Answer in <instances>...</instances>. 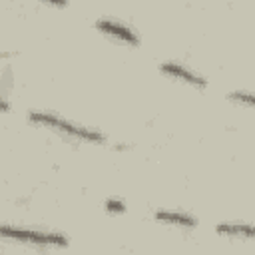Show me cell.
Listing matches in <instances>:
<instances>
[{"mask_svg": "<svg viewBox=\"0 0 255 255\" xmlns=\"http://www.w3.org/2000/svg\"><path fill=\"white\" fill-rule=\"evenodd\" d=\"M104 205H106V211H110V213H124L126 211V203L122 199H116V197L106 199Z\"/></svg>", "mask_w": 255, "mask_h": 255, "instance_id": "ba28073f", "label": "cell"}, {"mask_svg": "<svg viewBox=\"0 0 255 255\" xmlns=\"http://www.w3.org/2000/svg\"><path fill=\"white\" fill-rule=\"evenodd\" d=\"M0 237L30 243V245H42V247H66L68 237L58 231H44V229H30V227H16L10 223L0 225Z\"/></svg>", "mask_w": 255, "mask_h": 255, "instance_id": "7a4b0ae2", "label": "cell"}, {"mask_svg": "<svg viewBox=\"0 0 255 255\" xmlns=\"http://www.w3.org/2000/svg\"><path fill=\"white\" fill-rule=\"evenodd\" d=\"M231 102H237V104H245V106H253V94L249 90H235V92H229L227 96Z\"/></svg>", "mask_w": 255, "mask_h": 255, "instance_id": "52a82bcc", "label": "cell"}, {"mask_svg": "<svg viewBox=\"0 0 255 255\" xmlns=\"http://www.w3.org/2000/svg\"><path fill=\"white\" fill-rule=\"evenodd\" d=\"M6 56H8V54H4V52H0V58H6Z\"/></svg>", "mask_w": 255, "mask_h": 255, "instance_id": "30bf717a", "label": "cell"}, {"mask_svg": "<svg viewBox=\"0 0 255 255\" xmlns=\"http://www.w3.org/2000/svg\"><path fill=\"white\" fill-rule=\"evenodd\" d=\"M8 110H10V104L0 96V112H8Z\"/></svg>", "mask_w": 255, "mask_h": 255, "instance_id": "9c48e42d", "label": "cell"}, {"mask_svg": "<svg viewBox=\"0 0 255 255\" xmlns=\"http://www.w3.org/2000/svg\"><path fill=\"white\" fill-rule=\"evenodd\" d=\"M28 118L34 124L50 128V129H54L58 133H64V135L72 137V139L90 141V143H106V135L100 129L84 126V124H78V122H72V120H66V118H62V116H58L54 112H48V110H30Z\"/></svg>", "mask_w": 255, "mask_h": 255, "instance_id": "6da1fadb", "label": "cell"}, {"mask_svg": "<svg viewBox=\"0 0 255 255\" xmlns=\"http://www.w3.org/2000/svg\"><path fill=\"white\" fill-rule=\"evenodd\" d=\"M153 217L157 221H163V223H169V225H177V227H195L197 225V219L191 215V213H185V211H169V209H157L153 213Z\"/></svg>", "mask_w": 255, "mask_h": 255, "instance_id": "5b68a950", "label": "cell"}, {"mask_svg": "<svg viewBox=\"0 0 255 255\" xmlns=\"http://www.w3.org/2000/svg\"><path fill=\"white\" fill-rule=\"evenodd\" d=\"M96 28L102 34H106L110 38H116L122 44L139 46V34L131 26H128L126 22H122V20H116V18H100V20H96Z\"/></svg>", "mask_w": 255, "mask_h": 255, "instance_id": "3957f363", "label": "cell"}, {"mask_svg": "<svg viewBox=\"0 0 255 255\" xmlns=\"http://www.w3.org/2000/svg\"><path fill=\"white\" fill-rule=\"evenodd\" d=\"M159 68H161L163 74H167V76H171V78H175V80H181V82H185V84H189V86H195V88H205V86H207V80H205L201 74H197V72L185 68V66L179 64V62L167 60V62H161Z\"/></svg>", "mask_w": 255, "mask_h": 255, "instance_id": "277c9868", "label": "cell"}, {"mask_svg": "<svg viewBox=\"0 0 255 255\" xmlns=\"http://www.w3.org/2000/svg\"><path fill=\"white\" fill-rule=\"evenodd\" d=\"M215 231L227 237H243V239L253 237V227L247 221H221L215 225Z\"/></svg>", "mask_w": 255, "mask_h": 255, "instance_id": "8992f818", "label": "cell"}]
</instances>
